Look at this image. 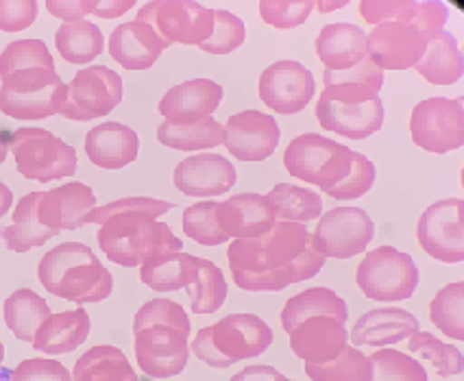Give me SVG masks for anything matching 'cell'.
Instances as JSON below:
<instances>
[{"label":"cell","instance_id":"1","mask_svg":"<svg viewBox=\"0 0 464 381\" xmlns=\"http://www.w3.org/2000/svg\"><path fill=\"white\" fill-rule=\"evenodd\" d=\"M227 260L236 286L246 292H279L316 277L325 266L305 224L282 220L260 238L234 240Z\"/></svg>","mask_w":464,"mask_h":381},{"label":"cell","instance_id":"2","mask_svg":"<svg viewBox=\"0 0 464 381\" xmlns=\"http://www.w3.org/2000/svg\"><path fill=\"white\" fill-rule=\"evenodd\" d=\"M172 203L158 198L131 196L96 207L85 224H101L96 240L113 264L136 268L149 257L179 253L183 243L160 216L169 214Z\"/></svg>","mask_w":464,"mask_h":381},{"label":"cell","instance_id":"3","mask_svg":"<svg viewBox=\"0 0 464 381\" xmlns=\"http://www.w3.org/2000/svg\"><path fill=\"white\" fill-rule=\"evenodd\" d=\"M360 15L375 24L366 35L369 59L384 72L417 66L428 42L445 31L447 7L436 0H364Z\"/></svg>","mask_w":464,"mask_h":381},{"label":"cell","instance_id":"4","mask_svg":"<svg viewBox=\"0 0 464 381\" xmlns=\"http://www.w3.org/2000/svg\"><path fill=\"white\" fill-rule=\"evenodd\" d=\"M349 308L329 288H310L285 303L284 331L290 348L305 364H323L343 353L349 345Z\"/></svg>","mask_w":464,"mask_h":381},{"label":"cell","instance_id":"5","mask_svg":"<svg viewBox=\"0 0 464 381\" xmlns=\"http://www.w3.org/2000/svg\"><path fill=\"white\" fill-rule=\"evenodd\" d=\"M190 316L181 303L153 299L133 319V348L140 370L149 377L169 379L183 373L190 359Z\"/></svg>","mask_w":464,"mask_h":381},{"label":"cell","instance_id":"6","mask_svg":"<svg viewBox=\"0 0 464 381\" xmlns=\"http://www.w3.org/2000/svg\"><path fill=\"white\" fill-rule=\"evenodd\" d=\"M37 277L46 292L72 303H101L111 294L113 277L90 246L63 243L40 260Z\"/></svg>","mask_w":464,"mask_h":381},{"label":"cell","instance_id":"7","mask_svg":"<svg viewBox=\"0 0 464 381\" xmlns=\"http://www.w3.org/2000/svg\"><path fill=\"white\" fill-rule=\"evenodd\" d=\"M273 345V329L256 314H229L216 325L203 327L192 340L190 353L212 368H229L242 359L260 357Z\"/></svg>","mask_w":464,"mask_h":381},{"label":"cell","instance_id":"8","mask_svg":"<svg viewBox=\"0 0 464 381\" xmlns=\"http://www.w3.org/2000/svg\"><path fill=\"white\" fill-rule=\"evenodd\" d=\"M0 79V111L14 120H46L66 105L68 85L55 68L15 70Z\"/></svg>","mask_w":464,"mask_h":381},{"label":"cell","instance_id":"9","mask_svg":"<svg viewBox=\"0 0 464 381\" xmlns=\"http://www.w3.org/2000/svg\"><path fill=\"white\" fill-rule=\"evenodd\" d=\"M355 150L334 139L304 133L288 144L284 153V166L296 179L321 187L332 196L344 184L355 164Z\"/></svg>","mask_w":464,"mask_h":381},{"label":"cell","instance_id":"10","mask_svg":"<svg viewBox=\"0 0 464 381\" xmlns=\"http://www.w3.org/2000/svg\"><path fill=\"white\" fill-rule=\"evenodd\" d=\"M9 150L24 179L51 184L77 173V150L46 129H18L9 139Z\"/></svg>","mask_w":464,"mask_h":381},{"label":"cell","instance_id":"11","mask_svg":"<svg viewBox=\"0 0 464 381\" xmlns=\"http://www.w3.org/2000/svg\"><path fill=\"white\" fill-rule=\"evenodd\" d=\"M420 272L408 253L380 246L366 253L355 271V283L371 300H406L417 292Z\"/></svg>","mask_w":464,"mask_h":381},{"label":"cell","instance_id":"12","mask_svg":"<svg viewBox=\"0 0 464 381\" xmlns=\"http://www.w3.org/2000/svg\"><path fill=\"white\" fill-rule=\"evenodd\" d=\"M138 23L149 24L166 44L201 46L214 31V9L192 0H158L147 3L136 15Z\"/></svg>","mask_w":464,"mask_h":381},{"label":"cell","instance_id":"13","mask_svg":"<svg viewBox=\"0 0 464 381\" xmlns=\"http://www.w3.org/2000/svg\"><path fill=\"white\" fill-rule=\"evenodd\" d=\"M125 96V83L118 72L107 66L79 70L68 85V99L62 116L66 120L88 122L111 114Z\"/></svg>","mask_w":464,"mask_h":381},{"label":"cell","instance_id":"14","mask_svg":"<svg viewBox=\"0 0 464 381\" xmlns=\"http://www.w3.org/2000/svg\"><path fill=\"white\" fill-rule=\"evenodd\" d=\"M410 136L419 148L445 155L464 144L462 99H428L419 103L410 116Z\"/></svg>","mask_w":464,"mask_h":381},{"label":"cell","instance_id":"15","mask_svg":"<svg viewBox=\"0 0 464 381\" xmlns=\"http://www.w3.org/2000/svg\"><path fill=\"white\" fill-rule=\"evenodd\" d=\"M420 249L442 264L464 260V203L462 198H442L430 205L417 223Z\"/></svg>","mask_w":464,"mask_h":381},{"label":"cell","instance_id":"16","mask_svg":"<svg viewBox=\"0 0 464 381\" xmlns=\"http://www.w3.org/2000/svg\"><path fill=\"white\" fill-rule=\"evenodd\" d=\"M375 224L369 214L360 207H336L318 220L314 235L316 251L332 260H352L364 253L373 243Z\"/></svg>","mask_w":464,"mask_h":381},{"label":"cell","instance_id":"17","mask_svg":"<svg viewBox=\"0 0 464 381\" xmlns=\"http://www.w3.org/2000/svg\"><path fill=\"white\" fill-rule=\"evenodd\" d=\"M316 92L314 74L304 63L282 59L268 66L260 77V99L268 110L293 116L312 103Z\"/></svg>","mask_w":464,"mask_h":381},{"label":"cell","instance_id":"18","mask_svg":"<svg viewBox=\"0 0 464 381\" xmlns=\"http://www.w3.org/2000/svg\"><path fill=\"white\" fill-rule=\"evenodd\" d=\"M279 139L277 120L256 110L234 114L223 127V144L240 162H264L279 147Z\"/></svg>","mask_w":464,"mask_h":381},{"label":"cell","instance_id":"19","mask_svg":"<svg viewBox=\"0 0 464 381\" xmlns=\"http://www.w3.org/2000/svg\"><path fill=\"white\" fill-rule=\"evenodd\" d=\"M234 164L223 155L203 153L186 157L172 173L175 187L186 196H220L236 186Z\"/></svg>","mask_w":464,"mask_h":381},{"label":"cell","instance_id":"20","mask_svg":"<svg viewBox=\"0 0 464 381\" xmlns=\"http://www.w3.org/2000/svg\"><path fill=\"white\" fill-rule=\"evenodd\" d=\"M96 205V195L90 186L72 184L59 186L55 190L42 192L40 198V220L46 229L53 233L74 232L85 224V218L90 216Z\"/></svg>","mask_w":464,"mask_h":381},{"label":"cell","instance_id":"21","mask_svg":"<svg viewBox=\"0 0 464 381\" xmlns=\"http://www.w3.org/2000/svg\"><path fill=\"white\" fill-rule=\"evenodd\" d=\"M216 220L229 240L260 238L277 223L271 203L262 195H236L227 198L225 203H218Z\"/></svg>","mask_w":464,"mask_h":381},{"label":"cell","instance_id":"22","mask_svg":"<svg viewBox=\"0 0 464 381\" xmlns=\"http://www.w3.org/2000/svg\"><path fill=\"white\" fill-rule=\"evenodd\" d=\"M223 100V88L212 79H192L170 88L160 100V114L175 125H192L214 114Z\"/></svg>","mask_w":464,"mask_h":381},{"label":"cell","instance_id":"23","mask_svg":"<svg viewBox=\"0 0 464 381\" xmlns=\"http://www.w3.org/2000/svg\"><path fill=\"white\" fill-rule=\"evenodd\" d=\"M420 331L419 319L401 308L369 310L355 320L352 345L358 347H392Z\"/></svg>","mask_w":464,"mask_h":381},{"label":"cell","instance_id":"24","mask_svg":"<svg viewBox=\"0 0 464 381\" xmlns=\"http://www.w3.org/2000/svg\"><path fill=\"white\" fill-rule=\"evenodd\" d=\"M323 81H325V90L318 99L323 103L362 105L380 99V90L384 85V72L371 59H364L362 63L343 70V72L325 70Z\"/></svg>","mask_w":464,"mask_h":381},{"label":"cell","instance_id":"25","mask_svg":"<svg viewBox=\"0 0 464 381\" xmlns=\"http://www.w3.org/2000/svg\"><path fill=\"white\" fill-rule=\"evenodd\" d=\"M85 153L102 170H121L138 159L140 138L122 122H105L85 136Z\"/></svg>","mask_w":464,"mask_h":381},{"label":"cell","instance_id":"26","mask_svg":"<svg viewBox=\"0 0 464 381\" xmlns=\"http://www.w3.org/2000/svg\"><path fill=\"white\" fill-rule=\"evenodd\" d=\"M316 118L318 125L325 131L338 133L349 139H364L380 131L386 120V110L382 99L362 105H338L318 100Z\"/></svg>","mask_w":464,"mask_h":381},{"label":"cell","instance_id":"27","mask_svg":"<svg viewBox=\"0 0 464 381\" xmlns=\"http://www.w3.org/2000/svg\"><path fill=\"white\" fill-rule=\"evenodd\" d=\"M169 48L161 37L149 24L122 23L110 35V55L116 63L127 70H149Z\"/></svg>","mask_w":464,"mask_h":381},{"label":"cell","instance_id":"28","mask_svg":"<svg viewBox=\"0 0 464 381\" xmlns=\"http://www.w3.org/2000/svg\"><path fill=\"white\" fill-rule=\"evenodd\" d=\"M316 55L325 70L343 72L369 59V40L355 24H327L316 37Z\"/></svg>","mask_w":464,"mask_h":381},{"label":"cell","instance_id":"29","mask_svg":"<svg viewBox=\"0 0 464 381\" xmlns=\"http://www.w3.org/2000/svg\"><path fill=\"white\" fill-rule=\"evenodd\" d=\"M90 329V314L83 308L51 314L37 329L34 348L46 356H66L88 340Z\"/></svg>","mask_w":464,"mask_h":381},{"label":"cell","instance_id":"30","mask_svg":"<svg viewBox=\"0 0 464 381\" xmlns=\"http://www.w3.org/2000/svg\"><path fill=\"white\" fill-rule=\"evenodd\" d=\"M40 198L42 192H29L14 207L12 224L3 229L5 246L14 253H26V251L44 246L48 240L55 238L51 229H46L40 220Z\"/></svg>","mask_w":464,"mask_h":381},{"label":"cell","instance_id":"31","mask_svg":"<svg viewBox=\"0 0 464 381\" xmlns=\"http://www.w3.org/2000/svg\"><path fill=\"white\" fill-rule=\"evenodd\" d=\"M198 271V257L190 253H166L149 257L140 266V281L153 292L166 294L188 288Z\"/></svg>","mask_w":464,"mask_h":381},{"label":"cell","instance_id":"32","mask_svg":"<svg viewBox=\"0 0 464 381\" xmlns=\"http://www.w3.org/2000/svg\"><path fill=\"white\" fill-rule=\"evenodd\" d=\"M462 52L458 48L456 37L447 31L431 37L423 57L419 59L414 70L430 85H453L462 77Z\"/></svg>","mask_w":464,"mask_h":381},{"label":"cell","instance_id":"33","mask_svg":"<svg viewBox=\"0 0 464 381\" xmlns=\"http://www.w3.org/2000/svg\"><path fill=\"white\" fill-rule=\"evenodd\" d=\"M72 381H138V375L121 348L99 345L77 359Z\"/></svg>","mask_w":464,"mask_h":381},{"label":"cell","instance_id":"34","mask_svg":"<svg viewBox=\"0 0 464 381\" xmlns=\"http://www.w3.org/2000/svg\"><path fill=\"white\" fill-rule=\"evenodd\" d=\"M5 323H7L9 331L23 342H31L34 345L37 329L42 323L51 316V308L40 294L34 290L20 288L5 300Z\"/></svg>","mask_w":464,"mask_h":381},{"label":"cell","instance_id":"35","mask_svg":"<svg viewBox=\"0 0 464 381\" xmlns=\"http://www.w3.org/2000/svg\"><path fill=\"white\" fill-rule=\"evenodd\" d=\"M158 142L175 150H209L223 144V125L212 116L192 125H175L164 120L158 129Z\"/></svg>","mask_w":464,"mask_h":381},{"label":"cell","instance_id":"36","mask_svg":"<svg viewBox=\"0 0 464 381\" xmlns=\"http://www.w3.org/2000/svg\"><path fill=\"white\" fill-rule=\"evenodd\" d=\"M55 46L59 55L68 63L85 66L105 51V37L96 24L88 23V20H79V23H66L59 26L55 33Z\"/></svg>","mask_w":464,"mask_h":381},{"label":"cell","instance_id":"37","mask_svg":"<svg viewBox=\"0 0 464 381\" xmlns=\"http://www.w3.org/2000/svg\"><path fill=\"white\" fill-rule=\"evenodd\" d=\"M275 218L282 223H310L323 214V201L314 190L293 184H277L266 195Z\"/></svg>","mask_w":464,"mask_h":381},{"label":"cell","instance_id":"38","mask_svg":"<svg viewBox=\"0 0 464 381\" xmlns=\"http://www.w3.org/2000/svg\"><path fill=\"white\" fill-rule=\"evenodd\" d=\"M186 290L194 314L218 312L227 300V294H229L225 272L214 262L203 260V257H198L197 277H194V281Z\"/></svg>","mask_w":464,"mask_h":381},{"label":"cell","instance_id":"39","mask_svg":"<svg viewBox=\"0 0 464 381\" xmlns=\"http://www.w3.org/2000/svg\"><path fill=\"white\" fill-rule=\"evenodd\" d=\"M305 375L312 381H371L373 368L360 348L347 345L329 362L305 364Z\"/></svg>","mask_w":464,"mask_h":381},{"label":"cell","instance_id":"40","mask_svg":"<svg viewBox=\"0 0 464 381\" xmlns=\"http://www.w3.org/2000/svg\"><path fill=\"white\" fill-rule=\"evenodd\" d=\"M430 320L451 340H464V283L456 281L436 292L430 303Z\"/></svg>","mask_w":464,"mask_h":381},{"label":"cell","instance_id":"41","mask_svg":"<svg viewBox=\"0 0 464 381\" xmlns=\"http://www.w3.org/2000/svg\"><path fill=\"white\" fill-rule=\"evenodd\" d=\"M408 351L419 359L431 364V368L436 370V375L440 377H453V375H460L464 368L462 353L458 347L445 345L436 336H431L430 331H417L414 336L408 338Z\"/></svg>","mask_w":464,"mask_h":381},{"label":"cell","instance_id":"42","mask_svg":"<svg viewBox=\"0 0 464 381\" xmlns=\"http://www.w3.org/2000/svg\"><path fill=\"white\" fill-rule=\"evenodd\" d=\"M369 362L373 368L371 381H428L423 364L397 348H377Z\"/></svg>","mask_w":464,"mask_h":381},{"label":"cell","instance_id":"43","mask_svg":"<svg viewBox=\"0 0 464 381\" xmlns=\"http://www.w3.org/2000/svg\"><path fill=\"white\" fill-rule=\"evenodd\" d=\"M216 209H218V203L216 201H203L188 207L183 212V233L201 246L225 244L229 238L218 227Z\"/></svg>","mask_w":464,"mask_h":381},{"label":"cell","instance_id":"44","mask_svg":"<svg viewBox=\"0 0 464 381\" xmlns=\"http://www.w3.org/2000/svg\"><path fill=\"white\" fill-rule=\"evenodd\" d=\"M26 68H55V59L42 40L12 42L0 55V77Z\"/></svg>","mask_w":464,"mask_h":381},{"label":"cell","instance_id":"45","mask_svg":"<svg viewBox=\"0 0 464 381\" xmlns=\"http://www.w3.org/2000/svg\"><path fill=\"white\" fill-rule=\"evenodd\" d=\"M246 40V26L238 15L225 9L214 12V31L208 42H203L201 51L209 55H229V52L238 51Z\"/></svg>","mask_w":464,"mask_h":381},{"label":"cell","instance_id":"46","mask_svg":"<svg viewBox=\"0 0 464 381\" xmlns=\"http://www.w3.org/2000/svg\"><path fill=\"white\" fill-rule=\"evenodd\" d=\"M312 0H262L260 18L279 31L296 29L314 12Z\"/></svg>","mask_w":464,"mask_h":381},{"label":"cell","instance_id":"47","mask_svg":"<svg viewBox=\"0 0 464 381\" xmlns=\"http://www.w3.org/2000/svg\"><path fill=\"white\" fill-rule=\"evenodd\" d=\"M9 381H72L70 370L57 359H24L9 373Z\"/></svg>","mask_w":464,"mask_h":381},{"label":"cell","instance_id":"48","mask_svg":"<svg viewBox=\"0 0 464 381\" xmlns=\"http://www.w3.org/2000/svg\"><path fill=\"white\" fill-rule=\"evenodd\" d=\"M373 184H375V166L369 157H366V155L358 153L355 155L353 170L349 173L347 179H344V184L334 192L332 198H336V201H353V198L364 196L366 192L373 187Z\"/></svg>","mask_w":464,"mask_h":381},{"label":"cell","instance_id":"49","mask_svg":"<svg viewBox=\"0 0 464 381\" xmlns=\"http://www.w3.org/2000/svg\"><path fill=\"white\" fill-rule=\"evenodd\" d=\"M35 0H0V31L18 33L29 29L37 18Z\"/></svg>","mask_w":464,"mask_h":381},{"label":"cell","instance_id":"50","mask_svg":"<svg viewBox=\"0 0 464 381\" xmlns=\"http://www.w3.org/2000/svg\"><path fill=\"white\" fill-rule=\"evenodd\" d=\"M48 14L66 23H79L83 15H94L96 0H48L46 3Z\"/></svg>","mask_w":464,"mask_h":381},{"label":"cell","instance_id":"51","mask_svg":"<svg viewBox=\"0 0 464 381\" xmlns=\"http://www.w3.org/2000/svg\"><path fill=\"white\" fill-rule=\"evenodd\" d=\"M229 381H290L277 368L264 367V364H253V367L242 368Z\"/></svg>","mask_w":464,"mask_h":381},{"label":"cell","instance_id":"52","mask_svg":"<svg viewBox=\"0 0 464 381\" xmlns=\"http://www.w3.org/2000/svg\"><path fill=\"white\" fill-rule=\"evenodd\" d=\"M133 7H136L133 0H96L94 15H99L102 20H116Z\"/></svg>","mask_w":464,"mask_h":381},{"label":"cell","instance_id":"53","mask_svg":"<svg viewBox=\"0 0 464 381\" xmlns=\"http://www.w3.org/2000/svg\"><path fill=\"white\" fill-rule=\"evenodd\" d=\"M14 207V192L9 190L7 184L0 181V218H5L9 214V209Z\"/></svg>","mask_w":464,"mask_h":381},{"label":"cell","instance_id":"54","mask_svg":"<svg viewBox=\"0 0 464 381\" xmlns=\"http://www.w3.org/2000/svg\"><path fill=\"white\" fill-rule=\"evenodd\" d=\"M7 155H9V144H7V139H5L3 133H0V166L7 162Z\"/></svg>","mask_w":464,"mask_h":381},{"label":"cell","instance_id":"55","mask_svg":"<svg viewBox=\"0 0 464 381\" xmlns=\"http://www.w3.org/2000/svg\"><path fill=\"white\" fill-rule=\"evenodd\" d=\"M344 7V3H321V5H314V9H321V12H332V9H340Z\"/></svg>","mask_w":464,"mask_h":381},{"label":"cell","instance_id":"56","mask_svg":"<svg viewBox=\"0 0 464 381\" xmlns=\"http://www.w3.org/2000/svg\"><path fill=\"white\" fill-rule=\"evenodd\" d=\"M3 362H5V345L3 340H0V368H3Z\"/></svg>","mask_w":464,"mask_h":381}]
</instances>
